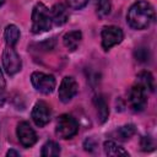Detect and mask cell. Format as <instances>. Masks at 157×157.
Returning <instances> with one entry per match:
<instances>
[{
    "instance_id": "6da1fadb",
    "label": "cell",
    "mask_w": 157,
    "mask_h": 157,
    "mask_svg": "<svg viewBox=\"0 0 157 157\" xmlns=\"http://www.w3.org/2000/svg\"><path fill=\"white\" fill-rule=\"evenodd\" d=\"M155 20V10L152 5L145 0L134 2L128 10L126 21L134 29H145L151 26Z\"/></svg>"
},
{
    "instance_id": "7a4b0ae2",
    "label": "cell",
    "mask_w": 157,
    "mask_h": 157,
    "mask_svg": "<svg viewBox=\"0 0 157 157\" xmlns=\"http://www.w3.org/2000/svg\"><path fill=\"white\" fill-rule=\"evenodd\" d=\"M50 10L42 2H37L32 9V26L31 31L34 34L47 32L52 28Z\"/></svg>"
},
{
    "instance_id": "3957f363",
    "label": "cell",
    "mask_w": 157,
    "mask_h": 157,
    "mask_svg": "<svg viewBox=\"0 0 157 157\" xmlns=\"http://www.w3.org/2000/svg\"><path fill=\"white\" fill-rule=\"evenodd\" d=\"M78 131V123L77 120L70 114H61L56 120L55 132L61 139H71Z\"/></svg>"
},
{
    "instance_id": "277c9868",
    "label": "cell",
    "mask_w": 157,
    "mask_h": 157,
    "mask_svg": "<svg viewBox=\"0 0 157 157\" xmlns=\"http://www.w3.org/2000/svg\"><path fill=\"white\" fill-rule=\"evenodd\" d=\"M31 82H32L33 87L43 94L52 93L55 88V85H56L55 77L53 75L44 74L40 71H34L31 75Z\"/></svg>"
},
{
    "instance_id": "5b68a950",
    "label": "cell",
    "mask_w": 157,
    "mask_h": 157,
    "mask_svg": "<svg viewBox=\"0 0 157 157\" xmlns=\"http://www.w3.org/2000/svg\"><path fill=\"white\" fill-rule=\"evenodd\" d=\"M2 65L7 75L12 76L21 70V58L13 49V47L6 45L2 52Z\"/></svg>"
},
{
    "instance_id": "8992f818",
    "label": "cell",
    "mask_w": 157,
    "mask_h": 157,
    "mask_svg": "<svg viewBox=\"0 0 157 157\" xmlns=\"http://www.w3.org/2000/svg\"><path fill=\"white\" fill-rule=\"evenodd\" d=\"M101 38H102L103 49L108 50L123 40L124 33H123L121 28H119L118 26H105V27H103V29L101 32Z\"/></svg>"
},
{
    "instance_id": "52a82bcc",
    "label": "cell",
    "mask_w": 157,
    "mask_h": 157,
    "mask_svg": "<svg viewBox=\"0 0 157 157\" xmlns=\"http://www.w3.org/2000/svg\"><path fill=\"white\" fill-rule=\"evenodd\" d=\"M129 104L134 112H141L147 104V91L135 83L129 92Z\"/></svg>"
},
{
    "instance_id": "ba28073f",
    "label": "cell",
    "mask_w": 157,
    "mask_h": 157,
    "mask_svg": "<svg viewBox=\"0 0 157 157\" xmlns=\"http://www.w3.org/2000/svg\"><path fill=\"white\" fill-rule=\"evenodd\" d=\"M31 117H32V120L34 121V124L37 126L43 128V126H45L50 121V118H52L50 107L44 101H38L33 105Z\"/></svg>"
},
{
    "instance_id": "9c48e42d",
    "label": "cell",
    "mask_w": 157,
    "mask_h": 157,
    "mask_svg": "<svg viewBox=\"0 0 157 157\" xmlns=\"http://www.w3.org/2000/svg\"><path fill=\"white\" fill-rule=\"evenodd\" d=\"M77 91H78L77 81L72 76H65L59 86V92H58L59 99L63 103H67L76 96Z\"/></svg>"
},
{
    "instance_id": "30bf717a",
    "label": "cell",
    "mask_w": 157,
    "mask_h": 157,
    "mask_svg": "<svg viewBox=\"0 0 157 157\" xmlns=\"http://www.w3.org/2000/svg\"><path fill=\"white\" fill-rule=\"evenodd\" d=\"M16 134L23 147H31L37 142V134L27 121H21L17 125Z\"/></svg>"
},
{
    "instance_id": "8fae6325",
    "label": "cell",
    "mask_w": 157,
    "mask_h": 157,
    "mask_svg": "<svg viewBox=\"0 0 157 157\" xmlns=\"http://www.w3.org/2000/svg\"><path fill=\"white\" fill-rule=\"evenodd\" d=\"M50 17H52V22H53L55 26H63V25L66 23V21L69 20V11H67V7H66L63 2L55 4V5L50 9Z\"/></svg>"
},
{
    "instance_id": "7c38bea8",
    "label": "cell",
    "mask_w": 157,
    "mask_h": 157,
    "mask_svg": "<svg viewBox=\"0 0 157 157\" xmlns=\"http://www.w3.org/2000/svg\"><path fill=\"white\" fill-rule=\"evenodd\" d=\"M81 39H82V33L80 31H71L63 37V43L67 50L74 52L80 45Z\"/></svg>"
},
{
    "instance_id": "4fadbf2b",
    "label": "cell",
    "mask_w": 157,
    "mask_h": 157,
    "mask_svg": "<svg viewBox=\"0 0 157 157\" xmlns=\"http://www.w3.org/2000/svg\"><path fill=\"white\" fill-rule=\"evenodd\" d=\"M93 103H94V107L97 109V115H98L99 121L104 123L109 115V108H108V103H107L105 98L102 94H97L93 98Z\"/></svg>"
},
{
    "instance_id": "5bb4252c",
    "label": "cell",
    "mask_w": 157,
    "mask_h": 157,
    "mask_svg": "<svg viewBox=\"0 0 157 157\" xmlns=\"http://www.w3.org/2000/svg\"><path fill=\"white\" fill-rule=\"evenodd\" d=\"M4 39L6 42V45L15 47L16 43L20 39V29L16 25H7L4 31Z\"/></svg>"
},
{
    "instance_id": "9a60e30c",
    "label": "cell",
    "mask_w": 157,
    "mask_h": 157,
    "mask_svg": "<svg viewBox=\"0 0 157 157\" xmlns=\"http://www.w3.org/2000/svg\"><path fill=\"white\" fill-rule=\"evenodd\" d=\"M103 148H104V152L107 156H129L128 151H125L121 146H119L117 142L112 141V140H108L103 144Z\"/></svg>"
},
{
    "instance_id": "2e32d148",
    "label": "cell",
    "mask_w": 157,
    "mask_h": 157,
    "mask_svg": "<svg viewBox=\"0 0 157 157\" xmlns=\"http://www.w3.org/2000/svg\"><path fill=\"white\" fill-rule=\"evenodd\" d=\"M136 83L140 85L141 87H144L146 91H150L152 92L153 88H155V85H153V76L151 75V72L148 71H142L137 75L136 77Z\"/></svg>"
},
{
    "instance_id": "e0dca14e",
    "label": "cell",
    "mask_w": 157,
    "mask_h": 157,
    "mask_svg": "<svg viewBox=\"0 0 157 157\" xmlns=\"http://www.w3.org/2000/svg\"><path fill=\"white\" fill-rule=\"evenodd\" d=\"M40 155L43 157H56L60 155V146L55 141H47L42 146Z\"/></svg>"
},
{
    "instance_id": "ac0fdd59",
    "label": "cell",
    "mask_w": 157,
    "mask_h": 157,
    "mask_svg": "<svg viewBox=\"0 0 157 157\" xmlns=\"http://www.w3.org/2000/svg\"><path fill=\"white\" fill-rule=\"evenodd\" d=\"M136 132V128L134 124H126L124 126H120L118 130H117V136L119 140H129L134 134Z\"/></svg>"
},
{
    "instance_id": "d6986e66",
    "label": "cell",
    "mask_w": 157,
    "mask_h": 157,
    "mask_svg": "<svg viewBox=\"0 0 157 157\" xmlns=\"http://www.w3.org/2000/svg\"><path fill=\"white\" fill-rule=\"evenodd\" d=\"M112 11L110 0H97V15L99 17H105Z\"/></svg>"
},
{
    "instance_id": "ffe728a7",
    "label": "cell",
    "mask_w": 157,
    "mask_h": 157,
    "mask_svg": "<svg viewBox=\"0 0 157 157\" xmlns=\"http://www.w3.org/2000/svg\"><path fill=\"white\" fill-rule=\"evenodd\" d=\"M135 59L140 63H147L150 60V50L146 47H139L134 52Z\"/></svg>"
},
{
    "instance_id": "44dd1931",
    "label": "cell",
    "mask_w": 157,
    "mask_h": 157,
    "mask_svg": "<svg viewBox=\"0 0 157 157\" xmlns=\"http://www.w3.org/2000/svg\"><path fill=\"white\" fill-rule=\"evenodd\" d=\"M155 147V142L150 136H145L141 139V150L142 151H152Z\"/></svg>"
},
{
    "instance_id": "7402d4cb",
    "label": "cell",
    "mask_w": 157,
    "mask_h": 157,
    "mask_svg": "<svg viewBox=\"0 0 157 157\" xmlns=\"http://www.w3.org/2000/svg\"><path fill=\"white\" fill-rule=\"evenodd\" d=\"M69 6L74 10H81L82 7H85L88 2V0H66Z\"/></svg>"
},
{
    "instance_id": "603a6c76",
    "label": "cell",
    "mask_w": 157,
    "mask_h": 157,
    "mask_svg": "<svg viewBox=\"0 0 157 157\" xmlns=\"http://www.w3.org/2000/svg\"><path fill=\"white\" fill-rule=\"evenodd\" d=\"M5 87H6V83H5V80H4V75H2V71L0 69V97H2V93L5 91Z\"/></svg>"
},
{
    "instance_id": "cb8c5ba5",
    "label": "cell",
    "mask_w": 157,
    "mask_h": 157,
    "mask_svg": "<svg viewBox=\"0 0 157 157\" xmlns=\"http://www.w3.org/2000/svg\"><path fill=\"white\" fill-rule=\"evenodd\" d=\"M6 156H20V153L17 151H15V150H10V151H7Z\"/></svg>"
},
{
    "instance_id": "d4e9b609",
    "label": "cell",
    "mask_w": 157,
    "mask_h": 157,
    "mask_svg": "<svg viewBox=\"0 0 157 157\" xmlns=\"http://www.w3.org/2000/svg\"><path fill=\"white\" fill-rule=\"evenodd\" d=\"M4 2H5V0H0V6H2Z\"/></svg>"
},
{
    "instance_id": "484cf974",
    "label": "cell",
    "mask_w": 157,
    "mask_h": 157,
    "mask_svg": "<svg viewBox=\"0 0 157 157\" xmlns=\"http://www.w3.org/2000/svg\"><path fill=\"white\" fill-rule=\"evenodd\" d=\"M0 98H2V97H0Z\"/></svg>"
}]
</instances>
